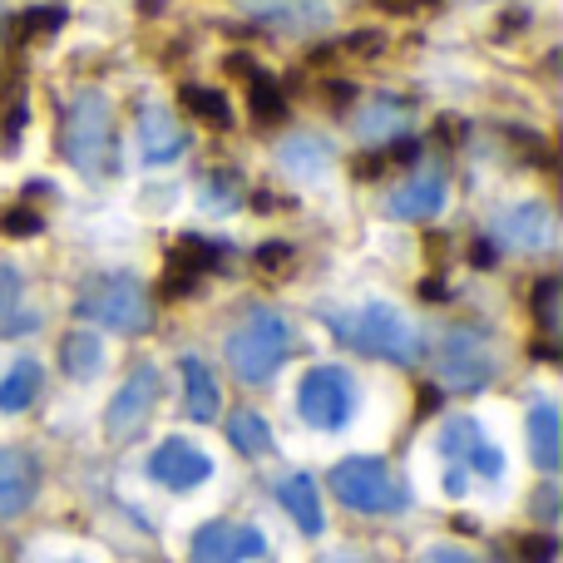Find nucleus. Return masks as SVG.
<instances>
[{"instance_id":"obj_11","label":"nucleus","mask_w":563,"mask_h":563,"mask_svg":"<svg viewBox=\"0 0 563 563\" xmlns=\"http://www.w3.org/2000/svg\"><path fill=\"white\" fill-rule=\"evenodd\" d=\"M267 554V539L257 525H233V519H208L188 544L194 563H257Z\"/></svg>"},{"instance_id":"obj_7","label":"nucleus","mask_w":563,"mask_h":563,"mask_svg":"<svg viewBox=\"0 0 563 563\" xmlns=\"http://www.w3.org/2000/svg\"><path fill=\"white\" fill-rule=\"evenodd\" d=\"M331 495L356 515H396L406 509V489L396 485V475L386 470V460L376 455H351L331 470Z\"/></svg>"},{"instance_id":"obj_36","label":"nucleus","mask_w":563,"mask_h":563,"mask_svg":"<svg viewBox=\"0 0 563 563\" xmlns=\"http://www.w3.org/2000/svg\"><path fill=\"white\" fill-rule=\"evenodd\" d=\"M420 563H475V554H465V549H455V544H435V549H426Z\"/></svg>"},{"instance_id":"obj_5","label":"nucleus","mask_w":563,"mask_h":563,"mask_svg":"<svg viewBox=\"0 0 563 563\" xmlns=\"http://www.w3.org/2000/svg\"><path fill=\"white\" fill-rule=\"evenodd\" d=\"M287 346H291L287 317H277V311H253V317L238 321L233 336H228V366H233L238 380L263 386V380L282 366Z\"/></svg>"},{"instance_id":"obj_32","label":"nucleus","mask_w":563,"mask_h":563,"mask_svg":"<svg viewBox=\"0 0 563 563\" xmlns=\"http://www.w3.org/2000/svg\"><path fill=\"white\" fill-rule=\"evenodd\" d=\"M554 297H559V277H544L534 287V321L539 327H554Z\"/></svg>"},{"instance_id":"obj_38","label":"nucleus","mask_w":563,"mask_h":563,"mask_svg":"<svg viewBox=\"0 0 563 563\" xmlns=\"http://www.w3.org/2000/svg\"><path fill=\"white\" fill-rule=\"evenodd\" d=\"M376 5H380V10H390V15H406V10H410V5H420V0H376Z\"/></svg>"},{"instance_id":"obj_13","label":"nucleus","mask_w":563,"mask_h":563,"mask_svg":"<svg viewBox=\"0 0 563 563\" xmlns=\"http://www.w3.org/2000/svg\"><path fill=\"white\" fill-rule=\"evenodd\" d=\"M445 198H450V184H445V168L426 164L406 178V184L390 194V218H406V223H426V218L445 213Z\"/></svg>"},{"instance_id":"obj_21","label":"nucleus","mask_w":563,"mask_h":563,"mask_svg":"<svg viewBox=\"0 0 563 563\" xmlns=\"http://www.w3.org/2000/svg\"><path fill=\"white\" fill-rule=\"evenodd\" d=\"M247 20L257 25H273V30H307L321 20V10L311 0H238Z\"/></svg>"},{"instance_id":"obj_39","label":"nucleus","mask_w":563,"mask_h":563,"mask_svg":"<svg viewBox=\"0 0 563 563\" xmlns=\"http://www.w3.org/2000/svg\"><path fill=\"white\" fill-rule=\"evenodd\" d=\"M317 563H361V559L356 554H321Z\"/></svg>"},{"instance_id":"obj_27","label":"nucleus","mask_w":563,"mask_h":563,"mask_svg":"<svg viewBox=\"0 0 563 563\" xmlns=\"http://www.w3.org/2000/svg\"><path fill=\"white\" fill-rule=\"evenodd\" d=\"M243 208V178L218 168L203 178V213H238Z\"/></svg>"},{"instance_id":"obj_15","label":"nucleus","mask_w":563,"mask_h":563,"mask_svg":"<svg viewBox=\"0 0 563 563\" xmlns=\"http://www.w3.org/2000/svg\"><path fill=\"white\" fill-rule=\"evenodd\" d=\"M188 148V134L184 124H178L168 109H144L139 114V154H144V164H174V158H184Z\"/></svg>"},{"instance_id":"obj_14","label":"nucleus","mask_w":563,"mask_h":563,"mask_svg":"<svg viewBox=\"0 0 563 563\" xmlns=\"http://www.w3.org/2000/svg\"><path fill=\"white\" fill-rule=\"evenodd\" d=\"M40 495V465L25 450H0V519H20Z\"/></svg>"},{"instance_id":"obj_1","label":"nucleus","mask_w":563,"mask_h":563,"mask_svg":"<svg viewBox=\"0 0 563 563\" xmlns=\"http://www.w3.org/2000/svg\"><path fill=\"white\" fill-rule=\"evenodd\" d=\"M435 455H440V495L445 499H465L475 485H505L509 460L475 416H450L435 435Z\"/></svg>"},{"instance_id":"obj_18","label":"nucleus","mask_w":563,"mask_h":563,"mask_svg":"<svg viewBox=\"0 0 563 563\" xmlns=\"http://www.w3.org/2000/svg\"><path fill=\"white\" fill-rule=\"evenodd\" d=\"M40 390H45V366L30 356L10 361V371L0 376V416H20V410H30L40 400Z\"/></svg>"},{"instance_id":"obj_22","label":"nucleus","mask_w":563,"mask_h":563,"mask_svg":"<svg viewBox=\"0 0 563 563\" xmlns=\"http://www.w3.org/2000/svg\"><path fill=\"white\" fill-rule=\"evenodd\" d=\"M277 499L291 519H297L301 534H321V495H317V479L311 475H287L277 485Z\"/></svg>"},{"instance_id":"obj_35","label":"nucleus","mask_w":563,"mask_h":563,"mask_svg":"<svg viewBox=\"0 0 563 563\" xmlns=\"http://www.w3.org/2000/svg\"><path fill=\"white\" fill-rule=\"evenodd\" d=\"M15 297H20V277H15V267L0 263V311L15 307Z\"/></svg>"},{"instance_id":"obj_16","label":"nucleus","mask_w":563,"mask_h":563,"mask_svg":"<svg viewBox=\"0 0 563 563\" xmlns=\"http://www.w3.org/2000/svg\"><path fill=\"white\" fill-rule=\"evenodd\" d=\"M213 263H218V247L198 243V238H178L164 257V297H184V291H194V282L203 277Z\"/></svg>"},{"instance_id":"obj_12","label":"nucleus","mask_w":563,"mask_h":563,"mask_svg":"<svg viewBox=\"0 0 563 563\" xmlns=\"http://www.w3.org/2000/svg\"><path fill=\"white\" fill-rule=\"evenodd\" d=\"M495 243L509 253H549L559 243V218L544 203H515L495 218Z\"/></svg>"},{"instance_id":"obj_20","label":"nucleus","mask_w":563,"mask_h":563,"mask_svg":"<svg viewBox=\"0 0 563 563\" xmlns=\"http://www.w3.org/2000/svg\"><path fill=\"white\" fill-rule=\"evenodd\" d=\"M406 129H410V109L390 95L366 99V109H361V119H356V134L366 139V144H386V139L406 134Z\"/></svg>"},{"instance_id":"obj_24","label":"nucleus","mask_w":563,"mask_h":563,"mask_svg":"<svg viewBox=\"0 0 563 563\" xmlns=\"http://www.w3.org/2000/svg\"><path fill=\"white\" fill-rule=\"evenodd\" d=\"M529 455H534L539 470H559V410L549 400H539L529 410Z\"/></svg>"},{"instance_id":"obj_4","label":"nucleus","mask_w":563,"mask_h":563,"mask_svg":"<svg viewBox=\"0 0 563 563\" xmlns=\"http://www.w3.org/2000/svg\"><path fill=\"white\" fill-rule=\"evenodd\" d=\"M356 400H361L356 376H351L346 366H331V361L307 366L297 380V416L307 420L311 430H327V435H336V430L351 426Z\"/></svg>"},{"instance_id":"obj_6","label":"nucleus","mask_w":563,"mask_h":563,"mask_svg":"<svg viewBox=\"0 0 563 563\" xmlns=\"http://www.w3.org/2000/svg\"><path fill=\"white\" fill-rule=\"evenodd\" d=\"M79 311H85L89 321H99V327H109V331H124V336H144V331L154 327L144 282L129 277V273L95 277L85 287V297H79Z\"/></svg>"},{"instance_id":"obj_17","label":"nucleus","mask_w":563,"mask_h":563,"mask_svg":"<svg viewBox=\"0 0 563 563\" xmlns=\"http://www.w3.org/2000/svg\"><path fill=\"white\" fill-rule=\"evenodd\" d=\"M277 164L287 168V178H297V184H317V178L331 174V144L317 134H287L277 148Z\"/></svg>"},{"instance_id":"obj_8","label":"nucleus","mask_w":563,"mask_h":563,"mask_svg":"<svg viewBox=\"0 0 563 563\" xmlns=\"http://www.w3.org/2000/svg\"><path fill=\"white\" fill-rule=\"evenodd\" d=\"M213 455H208L198 440L188 435H168L154 445V455H148V479H154L158 489H168V495H188V489L208 485L213 479Z\"/></svg>"},{"instance_id":"obj_28","label":"nucleus","mask_w":563,"mask_h":563,"mask_svg":"<svg viewBox=\"0 0 563 563\" xmlns=\"http://www.w3.org/2000/svg\"><path fill=\"white\" fill-rule=\"evenodd\" d=\"M59 25H65V5H35V10L10 20V40H15V45H30V40H40V35H55Z\"/></svg>"},{"instance_id":"obj_26","label":"nucleus","mask_w":563,"mask_h":563,"mask_svg":"<svg viewBox=\"0 0 563 563\" xmlns=\"http://www.w3.org/2000/svg\"><path fill=\"white\" fill-rule=\"evenodd\" d=\"M228 440H233V450H243V455H267L273 450V430H267V420L257 416V410H238L233 420H228Z\"/></svg>"},{"instance_id":"obj_9","label":"nucleus","mask_w":563,"mask_h":563,"mask_svg":"<svg viewBox=\"0 0 563 563\" xmlns=\"http://www.w3.org/2000/svg\"><path fill=\"white\" fill-rule=\"evenodd\" d=\"M158 396H164V376H158V366H134L124 376V386L114 390V400H109L104 410V435L109 440H129L139 435V430L148 426V416H154Z\"/></svg>"},{"instance_id":"obj_10","label":"nucleus","mask_w":563,"mask_h":563,"mask_svg":"<svg viewBox=\"0 0 563 563\" xmlns=\"http://www.w3.org/2000/svg\"><path fill=\"white\" fill-rule=\"evenodd\" d=\"M495 376V351L475 327H450L440 341V380L450 390H479Z\"/></svg>"},{"instance_id":"obj_25","label":"nucleus","mask_w":563,"mask_h":563,"mask_svg":"<svg viewBox=\"0 0 563 563\" xmlns=\"http://www.w3.org/2000/svg\"><path fill=\"white\" fill-rule=\"evenodd\" d=\"M178 104H184L194 119H203L208 129H233V109H228V99L218 95V89L184 85V89H178Z\"/></svg>"},{"instance_id":"obj_23","label":"nucleus","mask_w":563,"mask_h":563,"mask_svg":"<svg viewBox=\"0 0 563 563\" xmlns=\"http://www.w3.org/2000/svg\"><path fill=\"white\" fill-rule=\"evenodd\" d=\"M59 366H65L69 380H95L104 371V341L95 331H69L59 341Z\"/></svg>"},{"instance_id":"obj_19","label":"nucleus","mask_w":563,"mask_h":563,"mask_svg":"<svg viewBox=\"0 0 563 563\" xmlns=\"http://www.w3.org/2000/svg\"><path fill=\"white\" fill-rule=\"evenodd\" d=\"M178 376H184V400H188V416L194 420H213L223 410V390H218V376L208 371V361L184 356L178 361Z\"/></svg>"},{"instance_id":"obj_31","label":"nucleus","mask_w":563,"mask_h":563,"mask_svg":"<svg viewBox=\"0 0 563 563\" xmlns=\"http://www.w3.org/2000/svg\"><path fill=\"white\" fill-rule=\"evenodd\" d=\"M40 228H45V218H40L30 203H10V208H0V238H35Z\"/></svg>"},{"instance_id":"obj_37","label":"nucleus","mask_w":563,"mask_h":563,"mask_svg":"<svg viewBox=\"0 0 563 563\" xmlns=\"http://www.w3.org/2000/svg\"><path fill=\"white\" fill-rule=\"evenodd\" d=\"M321 99H327V104H351V99H356V89L346 85V79H327V85H321Z\"/></svg>"},{"instance_id":"obj_34","label":"nucleus","mask_w":563,"mask_h":563,"mask_svg":"<svg viewBox=\"0 0 563 563\" xmlns=\"http://www.w3.org/2000/svg\"><path fill=\"white\" fill-rule=\"evenodd\" d=\"M519 559L525 563H549L554 559V539H519Z\"/></svg>"},{"instance_id":"obj_29","label":"nucleus","mask_w":563,"mask_h":563,"mask_svg":"<svg viewBox=\"0 0 563 563\" xmlns=\"http://www.w3.org/2000/svg\"><path fill=\"white\" fill-rule=\"evenodd\" d=\"M380 45H386V40H380L376 30H351L341 45H321L311 59H317V65H336V59H371V55H380Z\"/></svg>"},{"instance_id":"obj_2","label":"nucleus","mask_w":563,"mask_h":563,"mask_svg":"<svg viewBox=\"0 0 563 563\" xmlns=\"http://www.w3.org/2000/svg\"><path fill=\"white\" fill-rule=\"evenodd\" d=\"M321 321H331V331L366 356L396 361V366H410L420 356V331L410 327V317L396 301H366L356 311H321Z\"/></svg>"},{"instance_id":"obj_30","label":"nucleus","mask_w":563,"mask_h":563,"mask_svg":"<svg viewBox=\"0 0 563 563\" xmlns=\"http://www.w3.org/2000/svg\"><path fill=\"white\" fill-rule=\"evenodd\" d=\"M247 104H253V119H257V124H277L282 109H287V104H282V89L263 75V69L247 79Z\"/></svg>"},{"instance_id":"obj_3","label":"nucleus","mask_w":563,"mask_h":563,"mask_svg":"<svg viewBox=\"0 0 563 563\" xmlns=\"http://www.w3.org/2000/svg\"><path fill=\"white\" fill-rule=\"evenodd\" d=\"M59 154L85 178H99L114 168V114H109V99L99 89H85L69 104L65 124H59Z\"/></svg>"},{"instance_id":"obj_33","label":"nucleus","mask_w":563,"mask_h":563,"mask_svg":"<svg viewBox=\"0 0 563 563\" xmlns=\"http://www.w3.org/2000/svg\"><path fill=\"white\" fill-rule=\"evenodd\" d=\"M287 263H291V247H287V243H267V247H257V267H263V273H282Z\"/></svg>"}]
</instances>
